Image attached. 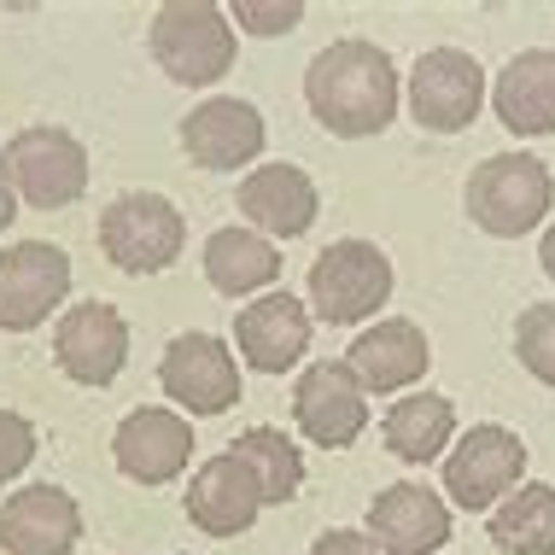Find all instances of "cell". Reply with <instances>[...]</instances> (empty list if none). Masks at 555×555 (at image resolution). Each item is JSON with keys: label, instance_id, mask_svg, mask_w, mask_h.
Wrapping results in <instances>:
<instances>
[{"label": "cell", "instance_id": "cell-1", "mask_svg": "<svg viewBox=\"0 0 555 555\" xmlns=\"http://www.w3.org/2000/svg\"><path fill=\"white\" fill-rule=\"evenodd\" d=\"M305 106L310 117L339 134V141H363L380 134L398 117V65L386 48H374L363 36H345L334 48H322L305 70Z\"/></svg>", "mask_w": 555, "mask_h": 555}, {"label": "cell", "instance_id": "cell-2", "mask_svg": "<svg viewBox=\"0 0 555 555\" xmlns=\"http://www.w3.org/2000/svg\"><path fill=\"white\" fill-rule=\"evenodd\" d=\"M146 53L170 82L182 88H211L234 70V24L211 0H164L146 24Z\"/></svg>", "mask_w": 555, "mask_h": 555}, {"label": "cell", "instance_id": "cell-3", "mask_svg": "<svg viewBox=\"0 0 555 555\" xmlns=\"http://www.w3.org/2000/svg\"><path fill=\"white\" fill-rule=\"evenodd\" d=\"M0 188L29 211H65L88 193V146L59 124H24L0 146Z\"/></svg>", "mask_w": 555, "mask_h": 555}, {"label": "cell", "instance_id": "cell-4", "mask_svg": "<svg viewBox=\"0 0 555 555\" xmlns=\"http://www.w3.org/2000/svg\"><path fill=\"white\" fill-rule=\"evenodd\" d=\"M462 205H468L474 229H486L491 240H520L532 234L538 222L550 217L555 205V182L550 164L532 153H491L462 188Z\"/></svg>", "mask_w": 555, "mask_h": 555}, {"label": "cell", "instance_id": "cell-5", "mask_svg": "<svg viewBox=\"0 0 555 555\" xmlns=\"http://www.w3.org/2000/svg\"><path fill=\"white\" fill-rule=\"evenodd\" d=\"M94 240L106 251V263H117L124 275H164L188 246V222L164 193L134 188V193H117L106 211H100Z\"/></svg>", "mask_w": 555, "mask_h": 555}, {"label": "cell", "instance_id": "cell-6", "mask_svg": "<svg viewBox=\"0 0 555 555\" xmlns=\"http://www.w3.org/2000/svg\"><path fill=\"white\" fill-rule=\"evenodd\" d=\"M305 293H310L305 310H317L327 327H357L374 310H386V298H392V258L380 246H369V240H334L310 263Z\"/></svg>", "mask_w": 555, "mask_h": 555}, {"label": "cell", "instance_id": "cell-7", "mask_svg": "<svg viewBox=\"0 0 555 555\" xmlns=\"http://www.w3.org/2000/svg\"><path fill=\"white\" fill-rule=\"evenodd\" d=\"M158 386L176 415H222L240 403V357L217 334H176L158 357Z\"/></svg>", "mask_w": 555, "mask_h": 555}, {"label": "cell", "instance_id": "cell-8", "mask_svg": "<svg viewBox=\"0 0 555 555\" xmlns=\"http://www.w3.org/2000/svg\"><path fill=\"white\" fill-rule=\"evenodd\" d=\"M520 474H527L520 433H508L498 422L468 427L456 439V450L444 456V498L456 508H468V515H479V508H498L520 486Z\"/></svg>", "mask_w": 555, "mask_h": 555}, {"label": "cell", "instance_id": "cell-9", "mask_svg": "<svg viewBox=\"0 0 555 555\" xmlns=\"http://www.w3.org/2000/svg\"><path fill=\"white\" fill-rule=\"evenodd\" d=\"M486 106V70L462 48H427L410 65V112L427 134H462Z\"/></svg>", "mask_w": 555, "mask_h": 555}, {"label": "cell", "instance_id": "cell-10", "mask_svg": "<svg viewBox=\"0 0 555 555\" xmlns=\"http://www.w3.org/2000/svg\"><path fill=\"white\" fill-rule=\"evenodd\" d=\"M70 293V258L48 240H18L0 251V327L29 334L65 305Z\"/></svg>", "mask_w": 555, "mask_h": 555}, {"label": "cell", "instance_id": "cell-11", "mask_svg": "<svg viewBox=\"0 0 555 555\" xmlns=\"http://www.w3.org/2000/svg\"><path fill=\"white\" fill-rule=\"evenodd\" d=\"M176 134H182V153H188L193 170H246V164L263 153L269 124H263V112L251 106V100L211 94L182 117Z\"/></svg>", "mask_w": 555, "mask_h": 555}, {"label": "cell", "instance_id": "cell-12", "mask_svg": "<svg viewBox=\"0 0 555 555\" xmlns=\"http://www.w3.org/2000/svg\"><path fill=\"white\" fill-rule=\"evenodd\" d=\"M53 357L65 369V380L77 386H112L129 363V322L124 310L106 305V298H88V305H70L53 327Z\"/></svg>", "mask_w": 555, "mask_h": 555}, {"label": "cell", "instance_id": "cell-13", "mask_svg": "<svg viewBox=\"0 0 555 555\" xmlns=\"http://www.w3.org/2000/svg\"><path fill=\"white\" fill-rule=\"evenodd\" d=\"M293 422L317 450H345L369 427V392L351 380L345 363H310L293 386Z\"/></svg>", "mask_w": 555, "mask_h": 555}, {"label": "cell", "instance_id": "cell-14", "mask_svg": "<svg viewBox=\"0 0 555 555\" xmlns=\"http://www.w3.org/2000/svg\"><path fill=\"white\" fill-rule=\"evenodd\" d=\"M112 462L134 486H170L193 462V422L176 410H158V403L129 410L112 433Z\"/></svg>", "mask_w": 555, "mask_h": 555}, {"label": "cell", "instance_id": "cell-15", "mask_svg": "<svg viewBox=\"0 0 555 555\" xmlns=\"http://www.w3.org/2000/svg\"><path fill=\"white\" fill-rule=\"evenodd\" d=\"M234 211L246 217V229L263 234V240H298V234H310V222H317L322 193H317V182H310V170H298V164H258V170L240 176Z\"/></svg>", "mask_w": 555, "mask_h": 555}, {"label": "cell", "instance_id": "cell-16", "mask_svg": "<svg viewBox=\"0 0 555 555\" xmlns=\"http://www.w3.org/2000/svg\"><path fill=\"white\" fill-rule=\"evenodd\" d=\"M82 544V508L65 486L36 479L0 503V550L7 555H70Z\"/></svg>", "mask_w": 555, "mask_h": 555}, {"label": "cell", "instance_id": "cell-17", "mask_svg": "<svg viewBox=\"0 0 555 555\" xmlns=\"http://www.w3.org/2000/svg\"><path fill=\"white\" fill-rule=\"evenodd\" d=\"M369 544L374 555H439L450 544V508L439 491L398 479L380 486V498L369 503Z\"/></svg>", "mask_w": 555, "mask_h": 555}, {"label": "cell", "instance_id": "cell-18", "mask_svg": "<svg viewBox=\"0 0 555 555\" xmlns=\"http://www.w3.org/2000/svg\"><path fill=\"white\" fill-rule=\"evenodd\" d=\"M234 351L258 374H287L310 351V310L293 293H263L246 310H234Z\"/></svg>", "mask_w": 555, "mask_h": 555}, {"label": "cell", "instance_id": "cell-19", "mask_svg": "<svg viewBox=\"0 0 555 555\" xmlns=\"http://www.w3.org/2000/svg\"><path fill=\"white\" fill-rule=\"evenodd\" d=\"M263 515V491L251 468L234 456V450H217L193 468V486H188V520L199 527L205 538H240L251 520Z\"/></svg>", "mask_w": 555, "mask_h": 555}, {"label": "cell", "instance_id": "cell-20", "mask_svg": "<svg viewBox=\"0 0 555 555\" xmlns=\"http://www.w3.org/2000/svg\"><path fill=\"white\" fill-rule=\"evenodd\" d=\"M345 369H351V380L363 386L369 398L374 392H403V386H415L433 369V345L410 317H386L380 327H363V334H357V345L345 351Z\"/></svg>", "mask_w": 555, "mask_h": 555}, {"label": "cell", "instance_id": "cell-21", "mask_svg": "<svg viewBox=\"0 0 555 555\" xmlns=\"http://www.w3.org/2000/svg\"><path fill=\"white\" fill-rule=\"evenodd\" d=\"M491 106H498V124L520 141L555 134V48H527L508 59L491 82Z\"/></svg>", "mask_w": 555, "mask_h": 555}, {"label": "cell", "instance_id": "cell-22", "mask_svg": "<svg viewBox=\"0 0 555 555\" xmlns=\"http://www.w3.org/2000/svg\"><path fill=\"white\" fill-rule=\"evenodd\" d=\"M275 275H281V246L263 234H251L246 222L217 229L205 240V281H211L222 298H251V293L275 287Z\"/></svg>", "mask_w": 555, "mask_h": 555}, {"label": "cell", "instance_id": "cell-23", "mask_svg": "<svg viewBox=\"0 0 555 555\" xmlns=\"http://www.w3.org/2000/svg\"><path fill=\"white\" fill-rule=\"evenodd\" d=\"M380 439L398 462L427 468L433 456H444V444L456 439V403L444 392H403L380 422Z\"/></svg>", "mask_w": 555, "mask_h": 555}, {"label": "cell", "instance_id": "cell-24", "mask_svg": "<svg viewBox=\"0 0 555 555\" xmlns=\"http://www.w3.org/2000/svg\"><path fill=\"white\" fill-rule=\"evenodd\" d=\"M486 532L503 555H555V486H544V479L515 486L491 508Z\"/></svg>", "mask_w": 555, "mask_h": 555}, {"label": "cell", "instance_id": "cell-25", "mask_svg": "<svg viewBox=\"0 0 555 555\" xmlns=\"http://www.w3.org/2000/svg\"><path fill=\"white\" fill-rule=\"evenodd\" d=\"M229 450L251 468V479H258L263 508L269 503H293L298 491H305V450H298L281 427H246Z\"/></svg>", "mask_w": 555, "mask_h": 555}, {"label": "cell", "instance_id": "cell-26", "mask_svg": "<svg viewBox=\"0 0 555 555\" xmlns=\"http://www.w3.org/2000/svg\"><path fill=\"white\" fill-rule=\"evenodd\" d=\"M515 357L532 380L555 386V305H532L527 317L515 322Z\"/></svg>", "mask_w": 555, "mask_h": 555}, {"label": "cell", "instance_id": "cell-27", "mask_svg": "<svg viewBox=\"0 0 555 555\" xmlns=\"http://www.w3.org/2000/svg\"><path fill=\"white\" fill-rule=\"evenodd\" d=\"M229 24H240L246 36H287L305 24V0H234Z\"/></svg>", "mask_w": 555, "mask_h": 555}, {"label": "cell", "instance_id": "cell-28", "mask_svg": "<svg viewBox=\"0 0 555 555\" xmlns=\"http://www.w3.org/2000/svg\"><path fill=\"white\" fill-rule=\"evenodd\" d=\"M29 462H36V427L18 410H0V486L18 479Z\"/></svg>", "mask_w": 555, "mask_h": 555}, {"label": "cell", "instance_id": "cell-29", "mask_svg": "<svg viewBox=\"0 0 555 555\" xmlns=\"http://www.w3.org/2000/svg\"><path fill=\"white\" fill-rule=\"evenodd\" d=\"M310 555H374V544H369L363 532L339 527V532H322L317 544H310Z\"/></svg>", "mask_w": 555, "mask_h": 555}, {"label": "cell", "instance_id": "cell-30", "mask_svg": "<svg viewBox=\"0 0 555 555\" xmlns=\"http://www.w3.org/2000/svg\"><path fill=\"white\" fill-rule=\"evenodd\" d=\"M538 263H544V275L555 281V222L544 229V246H538Z\"/></svg>", "mask_w": 555, "mask_h": 555}]
</instances>
